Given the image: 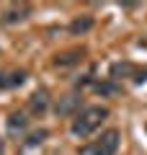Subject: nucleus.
Segmentation results:
<instances>
[{
  "label": "nucleus",
  "mask_w": 147,
  "mask_h": 155,
  "mask_svg": "<svg viewBox=\"0 0 147 155\" xmlns=\"http://www.w3.org/2000/svg\"><path fill=\"white\" fill-rule=\"evenodd\" d=\"M106 119H109V109H106V106H88V109H83L80 114L72 119V134H75V137H88V134H93Z\"/></svg>",
  "instance_id": "obj_1"
},
{
  "label": "nucleus",
  "mask_w": 147,
  "mask_h": 155,
  "mask_svg": "<svg viewBox=\"0 0 147 155\" xmlns=\"http://www.w3.org/2000/svg\"><path fill=\"white\" fill-rule=\"evenodd\" d=\"M116 147H119V129H109L96 142H88L80 150V155H114Z\"/></svg>",
  "instance_id": "obj_2"
},
{
  "label": "nucleus",
  "mask_w": 147,
  "mask_h": 155,
  "mask_svg": "<svg viewBox=\"0 0 147 155\" xmlns=\"http://www.w3.org/2000/svg\"><path fill=\"white\" fill-rule=\"evenodd\" d=\"M49 91L47 88H39V91H34V96H31V101H28V109H31V114H36V116H41L44 111L49 109Z\"/></svg>",
  "instance_id": "obj_3"
},
{
  "label": "nucleus",
  "mask_w": 147,
  "mask_h": 155,
  "mask_svg": "<svg viewBox=\"0 0 147 155\" xmlns=\"http://www.w3.org/2000/svg\"><path fill=\"white\" fill-rule=\"evenodd\" d=\"M80 101H83V98H80V96H75V93H70V96H62V98L57 101L54 111H57L60 116H70L72 111H75L77 106H80Z\"/></svg>",
  "instance_id": "obj_4"
},
{
  "label": "nucleus",
  "mask_w": 147,
  "mask_h": 155,
  "mask_svg": "<svg viewBox=\"0 0 147 155\" xmlns=\"http://www.w3.org/2000/svg\"><path fill=\"white\" fill-rule=\"evenodd\" d=\"M83 54H85V49H67V52H62V54H57V57H54V65H57V67L77 65V62L83 60Z\"/></svg>",
  "instance_id": "obj_5"
},
{
  "label": "nucleus",
  "mask_w": 147,
  "mask_h": 155,
  "mask_svg": "<svg viewBox=\"0 0 147 155\" xmlns=\"http://www.w3.org/2000/svg\"><path fill=\"white\" fill-rule=\"evenodd\" d=\"M26 127H28V119H26L23 111H13V114L8 116V132L11 134H21Z\"/></svg>",
  "instance_id": "obj_6"
},
{
  "label": "nucleus",
  "mask_w": 147,
  "mask_h": 155,
  "mask_svg": "<svg viewBox=\"0 0 147 155\" xmlns=\"http://www.w3.org/2000/svg\"><path fill=\"white\" fill-rule=\"evenodd\" d=\"M26 80V70H16V72H0V88H13L21 85Z\"/></svg>",
  "instance_id": "obj_7"
},
{
  "label": "nucleus",
  "mask_w": 147,
  "mask_h": 155,
  "mask_svg": "<svg viewBox=\"0 0 147 155\" xmlns=\"http://www.w3.org/2000/svg\"><path fill=\"white\" fill-rule=\"evenodd\" d=\"M31 13V8L28 5H13L11 11L5 13V23H16V21H23V18Z\"/></svg>",
  "instance_id": "obj_8"
},
{
  "label": "nucleus",
  "mask_w": 147,
  "mask_h": 155,
  "mask_svg": "<svg viewBox=\"0 0 147 155\" xmlns=\"http://www.w3.org/2000/svg\"><path fill=\"white\" fill-rule=\"evenodd\" d=\"M90 26H93V18L83 16V18H75V21L70 23V31L72 34H85V31H90Z\"/></svg>",
  "instance_id": "obj_9"
},
{
  "label": "nucleus",
  "mask_w": 147,
  "mask_h": 155,
  "mask_svg": "<svg viewBox=\"0 0 147 155\" xmlns=\"http://www.w3.org/2000/svg\"><path fill=\"white\" fill-rule=\"evenodd\" d=\"M47 137H49V132H47V129H34V132L26 137V147H34V145H41Z\"/></svg>",
  "instance_id": "obj_10"
},
{
  "label": "nucleus",
  "mask_w": 147,
  "mask_h": 155,
  "mask_svg": "<svg viewBox=\"0 0 147 155\" xmlns=\"http://www.w3.org/2000/svg\"><path fill=\"white\" fill-rule=\"evenodd\" d=\"M129 70H132V65H129V62H116V65L111 67V75H114V78H119V75H126Z\"/></svg>",
  "instance_id": "obj_11"
},
{
  "label": "nucleus",
  "mask_w": 147,
  "mask_h": 155,
  "mask_svg": "<svg viewBox=\"0 0 147 155\" xmlns=\"http://www.w3.org/2000/svg\"><path fill=\"white\" fill-rule=\"evenodd\" d=\"M5 153V142H3V140H0V155Z\"/></svg>",
  "instance_id": "obj_12"
}]
</instances>
